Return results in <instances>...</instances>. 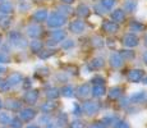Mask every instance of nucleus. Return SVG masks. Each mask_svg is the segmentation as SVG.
Returning <instances> with one entry per match:
<instances>
[{
    "instance_id": "1",
    "label": "nucleus",
    "mask_w": 147,
    "mask_h": 128,
    "mask_svg": "<svg viewBox=\"0 0 147 128\" xmlns=\"http://www.w3.org/2000/svg\"><path fill=\"white\" fill-rule=\"evenodd\" d=\"M9 42L13 45L14 47H18V49H23L27 46V41L24 39V36L22 35L19 31H10L9 35H8Z\"/></svg>"
},
{
    "instance_id": "2",
    "label": "nucleus",
    "mask_w": 147,
    "mask_h": 128,
    "mask_svg": "<svg viewBox=\"0 0 147 128\" xmlns=\"http://www.w3.org/2000/svg\"><path fill=\"white\" fill-rule=\"evenodd\" d=\"M65 22H67V18L64 16H61V14H59L58 12L53 13L46 19V23L50 28H60L61 26L65 24Z\"/></svg>"
},
{
    "instance_id": "3",
    "label": "nucleus",
    "mask_w": 147,
    "mask_h": 128,
    "mask_svg": "<svg viewBox=\"0 0 147 128\" xmlns=\"http://www.w3.org/2000/svg\"><path fill=\"white\" fill-rule=\"evenodd\" d=\"M41 33H42V28L38 23H31L26 27V35L30 36V37H32V39L40 37Z\"/></svg>"
},
{
    "instance_id": "4",
    "label": "nucleus",
    "mask_w": 147,
    "mask_h": 128,
    "mask_svg": "<svg viewBox=\"0 0 147 128\" xmlns=\"http://www.w3.org/2000/svg\"><path fill=\"white\" fill-rule=\"evenodd\" d=\"M101 30L104 32L109 33V35H115L119 31V23H117L114 21H104L102 26H101Z\"/></svg>"
},
{
    "instance_id": "5",
    "label": "nucleus",
    "mask_w": 147,
    "mask_h": 128,
    "mask_svg": "<svg viewBox=\"0 0 147 128\" xmlns=\"http://www.w3.org/2000/svg\"><path fill=\"white\" fill-rule=\"evenodd\" d=\"M84 30H86V23L82 19H74L69 24V31L72 33H76V35H81Z\"/></svg>"
},
{
    "instance_id": "6",
    "label": "nucleus",
    "mask_w": 147,
    "mask_h": 128,
    "mask_svg": "<svg viewBox=\"0 0 147 128\" xmlns=\"http://www.w3.org/2000/svg\"><path fill=\"white\" fill-rule=\"evenodd\" d=\"M138 44H140V39L134 33H127L123 37V45L125 47H129V49L131 47H136Z\"/></svg>"
},
{
    "instance_id": "7",
    "label": "nucleus",
    "mask_w": 147,
    "mask_h": 128,
    "mask_svg": "<svg viewBox=\"0 0 147 128\" xmlns=\"http://www.w3.org/2000/svg\"><path fill=\"white\" fill-rule=\"evenodd\" d=\"M47 17H49V12L47 9H38L32 14V19L35 23H42V22H46Z\"/></svg>"
},
{
    "instance_id": "8",
    "label": "nucleus",
    "mask_w": 147,
    "mask_h": 128,
    "mask_svg": "<svg viewBox=\"0 0 147 128\" xmlns=\"http://www.w3.org/2000/svg\"><path fill=\"white\" fill-rule=\"evenodd\" d=\"M104 65H105V60H104L101 56H96V58H94L92 60L88 62L87 68H88L90 70H98V69H101Z\"/></svg>"
},
{
    "instance_id": "9",
    "label": "nucleus",
    "mask_w": 147,
    "mask_h": 128,
    "mask_svg": "<svg viewBox=\"0 0 147 128\" xmlns=\"http://www.w3.org/2000/svg\"><path fill=\"white\" fill-rule=\"evenodd\" d=\"M109 63L111 65L113 68H121L124 64V59L120 56L119 53H113L111 55H110V59H109Z\"/></svg>"
},
{
    "instance_id": "10",
    "label": "nucleus",
    "mask_w": 147,
    "mask_h": 128,
    "mask_svg": "<svg viewBox=\"0 0 147 128\" xmlns=\"http://www.w3.org/2000/svg\"><path fill=\"white\" fill-rule=\"evenodd\" d=\"M143 76H145V72L142 69H132L128 73V81L137 83V82H140L143 78Z\"/></svg>"
},
{
    "instance_id": "11",
    "label": "nucleus",
    "mask_w": 147,
    "mask_h": 128,
    "mask_svg": "<svg viewBox=\"0 0 147 128\" xmlns=\"http://www.w3.org/2000/svg\"><path fill=\"white\" fill-rule=\"evenodd\" d=\"M14 10V7L10 1L4 0V1H0V14L1 16H10Z\"/></svg>"
},
{
    "instance_id": "12",
    "label": "nucleus",
    "mask_w": 147,
    "mask_h": 128,
    "mask_svg": "<svg viewBox=\"0 0 147 128\" xmlns=\"http://www.w3.org/2000/svg\"><path fill=\"white\" fill-rule=\"evenodd\" d=\"M125 17H127L125 10H123V9H115L114 12L111 13V19L114 22H117V23H121V22H124L125 21Z\"/></svg>"
},
{
    "instance_id": "13",
    "label": "nucleus",
    "mask_w": 147,
    "mask_h": 128,
    "mask_svg": "<svg viewBox=\"0 0 147 128\" xmlns=\"http://www.w3.org/2000/svg\"><path fill=\"white\" fill-rule=\"evenodd\" d=\"M8 83L10 85V86H16V85H19L22 81H23V76L21 74V73H18V72H14L12 73L9 77H8Z\"/></svg>"
},
{
    "instance_id": "14",
    "label": "nucleus",
    "mask_w": 147,
    "mask_h": 128,
    "mask_svg": "<svg viewBox=\"0 0 147 128\" xmlns=\"http://www.w3.org/2000/svg\"><path fill=\"white\" fill-rule=\"evenodd\" d=\"M51 40L56 42H60L65 40V31L60 30V28H55V31H51Z\"/></svg>"
},
{
    "instance_id": "15",
    "label": "nucleus",
    "mask_w": 147,
    "mask_h": 128,
    "mask_svg": "<svg viewBox=\"0 0 147 128\" xmlns=\"http://www.w3.org/2000/svg\"><path fill=\"white\" fill-rule=\"evenodd\" d=\"M30 49H31L32 53L38 54L42 49H44V44H42V41H40V40L33 39L32 41H31V44H30Z\"/></svg>"
},
{
    "instance_id": "16",
    "label": "nucleus",
    "mask_w": 147,
    "mask_h": 128,
    "mask_svg": "<svg viewBox=\"0 0 147 128\" xmlns=\"http://www.w3.org/2000/svg\"><path fill=\"white\" fill-rule=\"evenodd\" d=\"M90 13H91V9H90L88 5H86V4H80V5L77 7V14L81 17V18H86V17H88Z\"/></svg>"
},
{
    "instance_id": "17",
    "label": "nucleus",
    "mask_w": 147,
    "mask_h": 128,
    "mask_svg": "<svg viewBox=\"0 0 147 128\" xmlns=\"http://www.w3.org/2000/svg\"><path fill=\"white\" fill-rule=\"evenodd\" d=\"M129 30L133 31V32H142V31L145 30V24L141 23L140 21L133 19V21L129 22Z\"/></svg>"
},
{
    "instance_id": "18",
    "label": "nucleus",
    "mask_w": 147,
    "mask_h": 128,
    "mask_svg": "<svg viewBox=\"0 0 147 128\" xmlns=\"http://www.w3.org/2000/svg\"><path fill=\"white\" fill-rule=\"evenodd\" d=\"M56 10H58L59 14H61V16H64L67 18V16H70V14L73 13V9L69 7V5L67 4H63V5H59L58 8H56Z\"/></svg>"
},
{
    "instance_id": "19",
    "label": "nucleus",
    "mask_w": 147,
    "mask_h": 128,
    "mask_svg": "<svg viewBox=\"0 0 147 128\" xmlns=\"http://www.w3.org/2000/svg\"><path fill=\"white\" fill-rule=\"evenodd\" d=\"M12 24V17L10 16H1L0 17V27L3 30H7Z\"/></svg>"
},
{
    "instance_id": "20",
    "label": "nucleus",
    "mask_w": 147,
    "mask_h": 128,
    "mask_svg": "<svg viewBox=\"0 0 147 128\" xmlns=\"http://www.w3.org/2000/svg\"><path fill=\"white\" fill-rule=\"evenodd\" d=\"M136 9H137V1H136V0H127V1L124 3L123 10H127V12H129V13H133Z\"/></svg>"
},
{
    "instance_id": "21",
    "label": "nucleus",
    "mask_w": 147,
    "mask_h": 128,
    "mask_svg": "<svg viewBox=\"0 0 147 128\" xmlns=\"http://www.w3.org/2000/svg\"><path fill=\"white\" fill-rule=\"evenodd\" d=\"M104 93H105V87H104V85H95L94 89H92V95H94L95 98H100Z\"/></svg>"
},
{
    "instance_id": "22",
    "label": "nucleus",
    "mask_w": 147,
    "mask_h": 128,
    "mask_svg": "<svg viewBox=\"0 0 147 128\" xmlns=\"http://www.w3.org/2000/svg\"><path fill=\"white\" fill-rule=\"evenodd\" d=\"M55 54V50L54 49H42L40 53H38V58L40 59H49L50 56H53Z\"/></svg>"
},
{
    "instance_id": "23",
    "label": "nucleus",
    "mask_w": 147,
    "mask_h": 128,
    "mask_svg": "<svg viewBox=\"0 0 147 128\" xmlns=\"http://www.w3.org/2000/svg\"><path fill=\"white\" fill-rule=\"evenodd\" d=\"M119 54H120L121 58L125 59V60H133L134 56H136V54H134L133 50H121Z\"/></svg>"
},
{
    "instance_id": "24",
    "label": "nucleus",
    "mask_w": 147,
    "mask_h": 128,
    "mask_svg": "<svg viewBox=\"0 0 147 128\" xmlns=\"http://www.w3.org/2000/svg\"><path fill=\"white\" fill-rule=\"evenodd\" d=\"M77 93H78V96H81V98H86V96L90 93V86L87 83L86 85H82V86L78 87Z\"/></svg>"
},
{
    "instance_id": "25",
    "label": "nucleus",
    "mask_w": 147,
    "mask_h": 128,
    "mask_svg": "<svg viewBox=\"0 0 147 128\" xmlns=\"http://www.w3.org/2000/svg\"><path fill=\"white\" fill-rule=\"evenodd\" d=\"M84 110L87 112V114H94V113H96V110H97V105L92 101L86 102L84 104Z\"/></svg>"
},
{
    "instance_id": "26",
    "label": "nucleus",
    "mask_w": 147,
    "mask_h": 128,
    "mask_svg": "<svg viewBox=\"0 0 147 128\" xmlns=\"http://www.w3.org/2000/svg\"><path fill=\"white\" fill-rule=\"evenodd\" d=\"M10 63V56L8 54V51L0 50V64H8Z\"/></svg>"
},
{
    "instance_id": "27",
    "label": "nucleus",
    "mask_w": 147,
    "mask_h": 128,
    "mask_svg": "<svg viewBox=\"0 0 147 128\" xmlns=\"http://www.w3.org/2000/svg\"><path fill=\"white\" fill-rule=\"evenodd\" d=\"M121 95V89L120 87H113L109 91V98L110 99H118Z\"/></svg>"
},
{
    "instance_id": "28",
    "label": "nucleus",
    "mask_w": 147,
    "mask_h": 128,
    "mask_svg": "<svg viewBox=\"0 0 147 128\" xmlns=\"http://www.w3.org/2000/svg\"><path fill=\"white\" fill-rule=\"evenodd\" d=\"M115 3H117V0H101L100 4L102 5L106 10H110V9H113V8H114Z\"/></svg>"
},
{
    "instance_id": "29",
    "label": "nucleus",
    "mask_w": 147,
    "mask_h": 128,
    "mask_svg": "<svg viewBox=\"0 0 147 128\" xmlns=\"http://www.w3.org/2000/svg\"><path fill=\"white\" fill-rule=\"evenodd\" d=\"M37 98H38V92H37V91H30V92L26 93V100L28 102L36 101V100H37Z\"/></svg>"
},
{
    "instance_id": "30",
    "label": "nucleus",
    "mask_w": 147,
    "mask_h": 128,
    "mask_svg": "<svg viewBox=\"0 0 147 128\" xmlns=\"http://www.w3.org/2000/svg\"><path fill=\"white\" fill-rule=\"evenodd\" d=\"M92 44H94L95 47H102L104 46V40L100 37V36H94L92 37Z\"/></svg>"
},
{
    "instance_id": "31",
    "label": "nucleus",
    "mask_w": 147,
    "mask_h": 128,
    "mask_svg": "<svg viewBox=\"0 0 147 128\" xmlns=\"http://www.w3.org/2000/svg\"><path fill=\"white\" fill-rule=\"evenodd\" d=\"M61 91H63L64 96H68V98L73 96V87L72 86H64L63 89H61Z\"/></svg>"
},
{
    "instance_id": "32",
    "label": "nucleus",
    "mask_w": 147,
    "mask_h": 128,
    "mask_svg": "<svg viewBox=\"0 0 147 128\" xmlns=\"http://www.w3.org/2000/svg\"><path fill=\"white\" fill-rule=\"evenodd\" d=\"M61 46H63V49H72L73 46H74V41H73V40H70V39H68V40H64L63 41V45H61Z\"/></svg>"
},
{
    "instance_id": "33",
    "label": "nucleus",
    "mask_w": 147,
    "mask_h": 128,
    "mask_svg": "<svg viewBox=\"0 0 147 128\" xmlns=\"http://www.w3.org/2000/svg\"><path fill=\"white\" fill-rule=\"evenodd\" d=\"M91 82H92L94 85H104L105 79H104L101 76H96V77H94V78L91 79Z\"/></svg>"
},
{
    "instance_id": "34",
    "label": "nucleus",
    "mask_w": 147,
    "mask_h": 128,
    "mask_svg": "<svg viewBox=\"0 0 147 128\" xmlns=\"http://www.w3.org/2000/svg\"><path fill=\"white\" fill-rule=\"evenodd\" d=\"M10 89V85L8 83V81H5V79H0V90L1 91H7Z\"/></svg>"
},
{
    "instance_id": "35",
    "label": "nucleus",
    "mask_w": 147,
    "mask_h": 128,
    "mask_svg": "<svg viewBox=\"0 0 147 128\" xmlns=\"http://www.w3.org/2000/svg\"><path fill=\"white\" fill-rule=\"evenodd\" d=\"M46 95L49 96V98L54 99V98H56V96L59 95V92H58V90H56V89H54V87H53V89H50L49 91H47V92H46Z\"/></svg>"
},
{
    "instance_id": "36",
    "label": "nucleus",
    "mask_w": 147,
    "mask_h": 128,
    "mask_svg": "<svg viewBox=\"0 0 147 128\" xmlns=\"http://www.w3.org/2000/svg\"><path fill=\"white\" fill-rule=\"evenodd\" d=\"M36 72H38L40 74H44V76H47L49 74V68H46V67H41V68H38Z\"/></svg>"
},
{
    "instance_id": "37",
    "label": "nucleus",
    "mask_w": 147,
    "mask_h": 128,
    "mask_svg": "<svg viewBox=\"0 0 147 128\" xmlns=\"http://www.w3.org/2000/svg\"><path fill=\"white\" fill-rule=\"evenodd\" d=\"M30 8V4H27L26 1H21V5H19V9H21V12H26V10Z\"/></svg>"
},
{
    "instance_id": "38",
    "label": "nucleus",
    "mask_w": 147,
    "mask_h": 128,
    "mask_svg": "<svg viewBox=\"0 0 147 128\" xmlns=\"http://www.w3.org/2000/svg\"><path fill=\"white\" fill-rule=\"evenodd\" d=\"M33 115H35V113H33L32 110H26V112L23 113V116H24V118H26V119H30V118H32Z\"/></svg>"
},
{
    "instance_id": "39",
    "label": "nucleus",
    "mask_w": 147,
    "mask_h": 128,
    "mask_svg": "<svg viewBox=\"0 0 147 128\" xmlns=\"http://www.w3.org/2000/svg\"><path fill=\"white\" fill-rule=\"evenodd\" d=\"M76 0H61V3L63 4H67V5H70V4H73Z\"/></svg>"
},
{
    "instance_id": "40",
    "label": "nucleus",
    "mask_w": 147,
    "mask_h": 128,
    "mask_svg": "<svg viewBox=\"0 0 147 128\" xmlns=\"http://www.w3.org/2000/svg\"><path fill=\"white\" fill-rule=\"evenodd\" d=\"M4 72H7V68L1 64V65H0V74H1V73H4Z\"/></svg>"
},
{
    "instance_id": "41",
    "label": "nucleus",
    "mask_w": 147,
    "mask_h": 128,
    "mask_svg": "<svg viewBox=\"0 0 147 128\" xmlns=\"http://www.w3.org/2000/svg\"><path fill=\"white\" fill-rule=\"evenodd\" d=\"M143 62H145V63L147 64V51H146L145 54H143Z\"/></svg>"
},
{
    "instance_id": "42",
    "label": "nucleus",
    "mask_w": 147,
    "mask_h": 128,
    "mask_svg": "<svg viewBox=\"0 0 147 128\" xmlns=\"http://www.w3.org/2000/svg\"><path fill=\"white\" fill-rule=\"evenodd\" d=\"M51 108H54V105H51V104L45 105V109H51Z\"/></svg>"
},
{
    "instance_id": "43",
    "label": "nucleus",
    "mask_w": 147,
    "mask_h": 128,
    "mask_svg": "<svg viewBox=\"0 0 147 128\" xmlns=\"http://www.w3.org/2000/svg\"><path fill=\"white\" fill-rule=\"evenodd\" d=\"M92 128H104V127H102V126H98V124H95V126L92 127Z\"/></svg>"
},
{
    "instance_id": "44",
    "label": "nucleus",
    "mask_w": 147,
    "mask_h": 128,
    "mask_svg": "<svg viewBox=\"0 0 147 128\" xmlns=\"http://www.w3.org/2000/svg\"><path fill=\"white\" fill-rule=\"evenodd\" d=\"M33 1H36V3H41V1H46V0H33Z\"/></svg>"
},
{
    "instance_id": "45",
    "label": "nucleus",
    "mask_w": 147,
    "mask_h": 128,
    "mask_svg": "<svg viewBox=\"0 0 147 128\" xmlns=\"http://www.w3.org/2000/svg\"><path fill=\"white\" fill-rule=\"evenodd\" d=\"M145 44H146V45H147V35H146V36H145Z\"/></svg>"
},
{
    "instance_id": "46",
    "label": "nucleus",
    "mask_w": 147,
    "mask_h": 128,
    "mask_svg": "<svg viewBox=\"0 0 147 128\" xmlns=\"http://www.w3.org/2000/svg\"><path fill=\"white\" fill-rule=\"evenodd\" d=\"M1 41H3V37H1V35H0V45H1Z\"/></svg>"
},
{
    "instance_id": "47",
    "label": "nucleus",
    "mask_w": 147,
    "mask_h": 128,
    "mask_svg": "<svg viewBox=\"0 0 147 128\" xmlns=\"http://www.w3.org/2000/svg\"><path fill=\"white\" fill-rule=\"evenodd\" d=\"M143 82H145V83L147 85V77H146V78H145V79H143Z\"/></svg>"
},
{
    "instance_id": "48",
    "label": "nucleus",
    "mask_w": 147,
    "mask_h": 128,
    "mask_svg": "<svg viewBox=\"0 0 147 128\" xmlns=\"http://www.w3.org/2000/svg\"><path fill=\"white\" fill-rule=\"evenodd\" d=\"M0 1H4V0H0Z\"/></svg>"
},
{
    "instance_id": "49",
    "label": "nucleus",
    "mask_w": 147,
    "mask_h": 128,
    "mask_svg": "<svg viewBox=\"0 0 147 128\" xmlns=\"http://www.w3.org/2000/svg\"><path fill=\"white\" fill-rule=\"evenodd\" d=\"M21 1H23V0H21Z\"/></svg>"
}]
</instances>
